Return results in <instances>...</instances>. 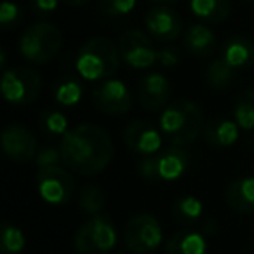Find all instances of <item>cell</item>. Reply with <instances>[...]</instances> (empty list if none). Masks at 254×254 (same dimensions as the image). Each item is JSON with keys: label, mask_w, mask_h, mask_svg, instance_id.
Instances as JSON below:
<instances>
[{"label": "cell", "mask_w": 254, "mask_h": 254, "mask_svg": "<svg viewBox=\"0 0 254 254\" xmlns=\"http://www.w3.org/2000/svg\"><path fill=\"white\" fill-rule=\"evenodd\" d=\"M205 143L212 148H228L239 139V126L228 119H212L204 127Z\"/></svg>", "instance_id": "obj_20"}, {"label": "cell", "mask_w": 254, "mask_h": 254, "mask_svg": "<svg viewBox=\"0 0 254 254\" xmlns=\"http://www.w3.org/2000/svg\"><path fill=\"white\" fill-rule=\"evenodd\" d=\"M23 12L19 9V5H16L14 2L5 0L2 7H0V25L4 30H12L21 23Z\"/></svg>", "instance_id": "obj_30"}, {"label": "cell", "mask_w": 254, "mask_h": 254, "mask_svg": "<svg viewBox=\"0 0 254 254\" xmlns=\"http://www.w3.org/2000/svg\"><path fill=\"white\" fill-rule=\"evenodd\" d=\"M124 242L132 254H153L162 244V226L152 214L132 216L124 226Z\"/></svg>", "instance_id": "obj_7"}, {"label": "cell", "mask_w": 254, "mask_h": 254, "mask_svg": "<svg viewBox=\"0 0 254 254\" xmlns=\"http://www.w3.org/2000/svg\"><path fill=\"white\" fill-rule=\"evenodd\" d=\"M105 193L96 185H85L80 190V195H78V207H80V211L91 216H98L101 212V209L105 207Z\"/></svg>", "instance_id": "obj_28"}, {"label": "cell", "mask_w": 254, "mask_h": 254, "mask_svg": "<svg viewBox=\"0 0 254 254\" xmlns=\"http://www.w3.org/2000/svg\"><path fill=\"white\" fill-rule=\"evenodd\" d=\"M191 14L209 25L223 23L230 16L232 2L230 0H190Z\"/></svg>", "instance_id": "obj_21"}, {"label": "cell", "mask_w": 254, "mask_h": 254, "mask_svg": "<svg viewBox=\"0 0 254 254\" xmlns=\"http://www.w3.org/2000/svg\"><path fill=\"white\" fill-rule=\"evenodd\" d=\"M54 99L61 106H73L82 99L84 94V84L75 75H64L54 84Z\"/></svg>", "instance_id": "obj_24"}, {"label": "cell", "mask_w": 254, "mask_h": 254, "mask_svg": "<svg viewBox=\"0 0 254 254\" xmlns=\"http://www.w3.org/2000/svg\"><path fill=\"white\" fill-rule=\"evenodd\" d=\"M61 46H63V35L60 28L44 21L28 26L19 39L21 56L35 64H44L54 60Z\"/></svg>", "instance_id": "obj_4"}, {"label": "cell", "mask_w": 254, "mask_h": 254, "mask_svg": "<svg viewBox=\"0 0 254 254\" xmlns=\"http://www.w3.org/2000/svg\"><path fill=\"white\" fill-rule=\"evenodd\" d=\"M60 152L66 169L91 176L106 169L113 159V143L103 127L96 124H78L61 138Z\"/></svg>", "instance_id": "obj_1"}, {"label": "cell", "mask_w": 254, "mask_h": 254, "mask_svg": "<svg viewBox=\"0 0 254 254\" xmlns=\"http://www.w3.org/2000/svg\"><path fill=\"white\" fill-rule=\"evenodd\" d=\"M162 136L173 146L191 145L204 132V113L200 106L190 99H176L162 110L159 119Z\"/></svg>", "instance_id": "obj_2"}, {"label": "cell", "mask_w": 254, "mask_h": 254, "mask_svg": "<svg viewBox=\"0 0 254 254\" xmlns=\"http://www.w3.org/2000/svg\"><path fill=\"white\" fill-rule=\"evenodd\" d=\"M239 75V71L233 70L226 61H223L221 58H214L211 63L205 68V80L207 85L214 91H223V89H228L233 84L235 77Z\"/></svg>", "instance_id": "obj_23"}, {"label": "cell", "mask_w": 254, "mask_h": 254, "mask_svg": "<svg viewBox=\"0 0 254 254\" xmlns=\"http://www.w3.org/2000/svg\"><path fill=\"white\" fill-rule=\"evenodd\" d=\"M92 103L103 113L108 115H124L132 108L131 91L122 80L108 78L99 82L92 91Z\"/></svg>", "instance_id": "obj_11"}, {"label": "cell", "mask_w": 254, "mask_h": 254, "mask_svg": "<svg viewBox=\"0 0 254 254\" xmlns=\"http://www.w3.org/2000/svg\"><path fill=\"white\" fill-rule=\"evenodd\" d=\"M157 61L166 68H174L180 64L181 61V51L174 46H166L162 49H159L157 53Z\"/></svg>", "instance_id": "obj_32"}, {"label": "cell", "mask_w": 254, "mask_h": 254, "mask_svg": "<svg viewBox=\"0 0 254 254\" xmlns=\"http://www.w3.org/2000/svg\"><path fill=\"white\" fill-rule=\"evenodd\" d=\"M166 254H207V239L197 230H178L166 242Z\"/></svg>", "instance_id": "obj_19"}, {"label": "cell", "mask_w": 254, "mask_h": 254, "mask_svg": "<svg viewBox=\"0 0 254 254\" xmlns=\"http://www.w3.org/2000/svg\"><path fill=\"white\" fill-rule=\"evenodd\" d=\"M119 51L122 61L132 70H146L157 63L159 51L153 46V40L148 33L138 28H131L124 32L119 40Z\"/></svg>", "instance_id": "obj_9"}, {"label": "cell", "mask_w": 254, "mask_h": 254, "mask_svg": "<svg viewBox=\"0 0 254 254\" xmlns=\"http://www.w3.org/2000/svg\"><path fill=\"white\" fill-rule=\"evenodd\" d=\"M233 117L240 129L254 131V89L240 92L233 106Z\"/></svg>", "instance_id": "obj_25"}, {"label": "cell", "mask_w": 254, "mask_h": 254, "mask_svg": "<svg viewBox=\"0 0 254 254\" xmlns=\"http://www.w3.org/2000/svg\"><path fill=\"white\" fill-rule=\"evenodd\" d=\"M120 51L113 40L94 37L78 49L75 68L85 80H108L119 71Z\"/></svg>", "instance_id": "obj_3"}, {"label": "cell", "mask_w": 254, "mask_h": 254, "mask_svg": "<svg viewBox=\"0 0 254 254\" xmlns=\"http://www.w3.org/2000/svg\"><path fill=\"white\" fill-rule=\"evenodd\" d=\"M183 46L191 56L195 58H209L214 54L218 40L209 26L205 25H191L183 32Z\"/></svg>", "instance_id": "obj_18"}, {"label": "cell", "mask_w": 254, "mask_h": 254, "mask_svg": "<svg viewBox=\"0 0 254 254\" xmlns=\"http://www.w3.org/2000/svg\"><path fill=\"white\" fill-rule=\"evenodd\" d=\"M204 214V204L200 198L193 195H183L178 197L173 204V216L178 223L185 226H191L198 221Z\"/></svg>", "instance_id": "obj_22"}, {"label": "cell", "mask_w": 254, "mask_h": 254, "mask_svg": "<svg viewBox=\"0 0 254 254\" xmlns=\"http://www.w3.org/2000/svg\"><path fill=\"white\" fill-rule=\"evenodd\" d=\"M26 247V237L21 228L12 223H2L0 230V254H23Z\"/></svg>", "instance_id": "obj_26"}, {"label": "cell", "mask_w": 254, "mask_h": 254, "mask_svg": "<svg viewBox=\"0 0 254 254\" xmlns=\"http://www.w3.org/2000/svg\"><path fill=\"white\" fill-rule=\"evenodd\" d=\"M139 105L146 112H160L169 105L171 82L164 73L153 71L139 80L138 85Z\"/></svg>", "instance_id": "obj_15"}, {"label": "cell", "mask_w": 254, "mask_h": 254, "mask_svg": "<svg viewBox=\"0 0 254 254\" xmlns=\"http://www.w3.org/2000/svg\"><path fill=\"white\" fill-rule=\"evenodd\" d=\"M37 190L42 200L53 205H64L70 202L75 191V181L70 171L61 166L39 169L37 173Z\"/></svg>", "instance_id": "obj_10"}, {"label": "cell", "mask_w": 254, "mask_h": 254, "mask_svg": "<svg viewBox=\"0 0 254 254\" xmlns=\"http://www.w3.org/2000/svg\"><path fill=\"white\" fill-rule=\"evenodd\" d=\"M136 7V0H98V9L103 16L120 18L132 12Z\"/></svg>", "instance_id": "obj_29"}, {"label": "cell", "mask_w": 254, "mask_h": 254, "mask_svg": "<svg viewBox=\"0 0 254 254\" xmlns=\"http://www.w3.org/2000/svg\"><path fill=\"white\" fill-rule=\"evenodd\" d=\"M150 2H155L159 5H169V4H176L178 0H150Z\"/></svg>", "instance_id": "obj_35"}, {"label": "cell", "mask_w": 254, "mask_h": 254, "mask_svg": "<svg viewBox=\"0 0 254 254\" xmlns=\"http://www.w3.org/2000/svg\"><path fill=\"white\" fill-rule=\"evenodd\" d=\"M117 244L115 225L108 216H91L80 225L73 239L77 254H110Z\"/></svg>", "instance_id": "obj_6"}, {"label": "cell", "mask_w": 254, "mask_h": 254, "mask_svg": "<svg viewBox=\"0 0 254 254\" xmlns=\"http://www.w3.org/2000/svg\"><path fill=\"white\" fill-rule=\"evenodd\" d=\"M42 91V75L33 68H11L2 75V96L11 105H30Z\"/></svg>", "instance_id": "obj_8"}, {"label": "cell", "mask_w": 254, "mask_h": 254, "mask_svg": "<svg viewBox=\"0 0 254 254\" xmlns=\"http://www.w3.org/2000/svg\"><path fill=\"white\" fill-rule=\"evenodd\" d=\"M246 2H254V0H246Z\"/></svg>", "instance_id": "obj_37"}, {"label": "cell", "mask_w": 254, "mask_h": 254, "mask_svg": "<svg viewBox=\"0 0 254 254\" xmlns=\"http://www.w3.org/2000/svg\"><path fill=\"white\" fill-rule=\"evenodd\" d=\"M117 254H126V253H117Z\"/></svg>", "instance_id": "obj_38"}, {"label": "cell", "mask_w": 254, "mask_h": 254, "mask_svg": "<svg viewBox=\"0 0 254 254\" xmlns=\"http://www.w3.org/2000/svg\"><path fill=\"white\" fill-rule=\"evenodd\" d=\"M190 153L181 146H167L155 155L143 157L138 164V173L146 181H176L187 173Z\"/></svg>", "instance_id": "obj_5"}, {"label": "cell", "mask_w": 254, "mask_h": 254, "mask_svg": "<svg viewBox=\"0 0 254 254\" xmlns=\"http://www.w3.org/2000/svg\"><path fill=\"white\" fill-rule=\"evenodd\" d=\"M0 60H2V64H0V66H2V68H4V70H5V63H7V56H5V51H4V49L0 51Z\"/></svg>", "instance_id": "obj_36"}, {"label": "cell", "mask_w": 254, "mask_h": 254, "mask_svg": "<svg viewBox=\"0 0 254 254\" xmlns=\"http://www.w3.org/2000/svg\"><path fill=\"white\" fill-rule=\"evenodd\" d=\"M61 2H64V4L70 5V7H80V5L89 4L91 0H61Z\"/></svg>", "instance_id": "obj_34"}, {"label": "cell", "mask_w": 254, "mask_h": 254, "mask_svg": "<svg viewBox=\"0 0 254 254\" xmlns=\"http://www.w3.org/2000/svg\"><path fill=\"white\" fill-rule=\"evenodd\" d=\"M162 132L148 120H132L124 129V143L131 152L143 157L155 155L162 150Z\"/></svg>", "instance_id": "obj_14"}, {"label": "cell", "mask_w": 254, "mask_h": 254, "mask_svg": "<svg viewBox=\"0 0 254 254\" xmlns=\"http://www.w3.org/2000/svg\"><path fill=\"white\" fill-rule=\"evenodd\" d=\"M39 127L47 138H64L68 134V119L58 110H46L39 115Z\"/></svg>", "instance_id": "obj_27"}, {"label": "cell", "mask_w": 254, "mask_h": 254, "mask_svg": "<svg viewBox=\"0 0 254 254\" xmlns=\"http://www.w3.org/2000/svg\"><path fill=\"white\" fill-rule=\"evenodd\" d=\"M60 0H32V11L35 16H49L56 11Z\"/></svg>", "instance_id": "obj_33"}, {"label": "cell", "mask_w": 254, "mask_h": 254, "mask_svg": "<svg viewBox=\"0 0 254 254\" xmlns=\"http://www.w3.org/2000/svg\"><path fill=\"white\" fill-rule=\"evenodd\" d=\"M61 160V152L60 148H54V146H44V148L39 150L35 157V164L39 169H47V167L53 166H60Z\"/></svg>", "instance_id": "obj_31"}, {"label": "cell", "mask_w": 254, "mask_h": 254, "mask_svg": "<svg viewBox=\"0 0 254 254\" xmlns=\"http://www.w3.org/2000/svg\"><path fill=\"white\" fill-rule=\"evenodd\" d=\"M2 150L12 162L26 164L39 153V143L33 132L23 124H11L2 131Z\"/></svg>", "instance_id": "obj_12"}, {"label": "cell", "mask_w": 254, "mask_h": 254, "mask_svg": "<svg viewBox=\"0 0 254 254\" xmlns=\"http://www.w3.org/2000/svg\"><path fill=\"white\" fill-rule=\"evenodd\" d=\"M219 58L237 71L251 68L254 64V42L247 37H230L221 46Z\"/></svg>", "instance_id": "obj_16"}, {"label": "cell", "mask_w": 254, "mask_h": 254, "mask_svg": "<svg viewBox=\"0 0 254 254\" xmlns=\"http://www.w3.org/2000/svg\"><path fill=\"white\" fill-rule=\"evenodd\" d=\"M225 202L239 214L254 212V178L242 176L230 181L225 190Z\"/></svg>", "instance_id": "obj_17"}, {"label": "cell", "mask_w": 254, "mask_h": 254, "mask_svg": "<svg viewBox=\"0 0 254 254\" xmlns=\"http://www.w3.org/2000/svg\"><path fill=\"white\" fill-rule=\"evenodd\" d=\"M145 26L152 40H157L160 44H169L181 35L183 19L169 5H157L146 12Z\"/></svg>", "instance_id": "obj_13"}]
</instances>
